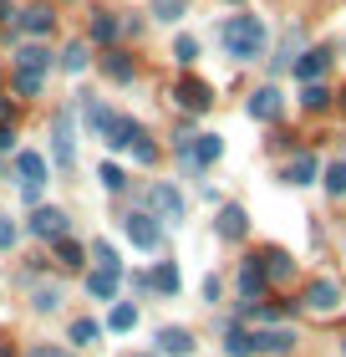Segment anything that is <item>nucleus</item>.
<instances>
[{
  "label": "nucleus",
  "instance_id": "4be33fe9",
  "mask_svg": "<svg viewBox=\"0 0 346 357\" xmlns=\"http://www.w3.org/2000/svg\"><path fill=\"white\" fill-rule=\"evenodd\" d=\"M138 133H143V128H138L133 118H118V112H112V128H107V143H112V149H133Z\"/></svg>",
  "mask_w": 346,
  "mask_h": 357
},
{
  "label": "nucleus",
  "instance_id": "b1692460",
  "mask_svg": "<svg viewBox=\"0 0 346 357\" xmlns=\"http://www.w3.org/2000/svg\"><path fill=\"white\" fill-rule=\"evenodd\" d=\"M102 72L112 77V82H133V61H127V52H107L102 56Z\"/></svg>",
  "mask_w": 346,
  "mask_h": 357
},
{
  "label": "nucleus",
  "instance_id": "7ed1b4c3",
  "mask_svg": "<svg viewBox=\"0 0 346 357\" xmlns=\"http://www.w3.org/2000/svg\"><path fill=\"white\" fill-rule=\"evenodd\" d=\"M52 158H56V169H72V164H77V138H72V107H61V112H56V123H52Z\"/></svg>",
  "mask_w": 346,
  "mask_h": 357
},
{
  "label": "nucleus",
  "instance_id": "49530a36",
  "mask_svg": "<svg viewBox=\"0 0 346 357\" xmlns=\"http://www.w3.org/2000/svg\"><path fill=\"white\" fill-rule=\"evenodd\" d=\"M341 357H346V337H341Z\"/></svg>",
  "mask_w": 346,
  "mask_h": 357
},
{
  "label": "nucleus",
  "instance_id": "de8ad7c7",
  "mask_svg": "<svg viewBox=\"0 0 346 357\" xmlns=\"http://www.w3.org/2000/svg\"><path fill=\"white\" fill-rule=\"evenodd\" d=\"M133 357H153V352H133Z\"/></svg>",
  "mask_w": 346,
  "mask_h": 357
},
{
  "label": "nucleus",
  "instance_id": "423d86ee",
  "mask_svg": "<svg viewBox=\"0 0 346 357\" xmlns=\"http://www.w3.org/2000/svg\"><path fill=\"white\" fill-rule=\"evenodd\" d=\"M173 102L184 107V112H209L214 87H209V82H199V77H184V82H173Z\"/></svg>",
  "mask_w": 346,
  "mask_h": 357
},
{
  "label": "nucleus",
  "instance_id": "ea45409f",
  "mask_svg": "<svg viewBox=\"0 0 346 357\" xmlns=\"http://www.w3.org/2000/svg\"><path fill=\"white\" fill-rule=\"evenodd\" d=\"M295 41H301V36H295V26H290V36H285V46H280V56L270 61L275 72H280V67H290V52H295Z\"/></svg>",
  "mask_w": 346,
  "mask_h": 357
},
{
  "label": "nucleus",
  "instance_id": "c85d7f7f",
  "mask_svg": "<svg viewBox=\"0 0 346 357\" xmlns=\"http://www.w3.org/2000/svg\"><path fill=\"white\" fill-rule=\"evenodd\" d=\"M301 102H306L310 112H326V107H331V92H326L321 82H306V92H301Z\"/></svg>",
  "mask_w": 346,
  "mask_h": 357
},
{
  "label": "nucleus",
  "instance_id": "9d476101",
  "mask_svg": "<svg viewBox=\"0 0 346 357\" xmlns=\"http://www.w3.org/2000/svg\"><path fill=\"white\" fill-rule=\"evenodd\" d=\"M250 342H255V352H270V357H280V352H290L295 347V332L290 327H265V332H250Z\"/></svg>",
  "mask_w": 346,
  "mask_h": 357
},
{
  "label": "nucleus",
  "instance_id": "4c0bfd02",
  "mask_svg": "<svg viewBox=\"0 0 346 357\" xmlns=\"http://www.w3.org/2000/svg\"><path fill=\"white\" fill-rule=\"evenodd\" d=\"M173 56H178V61L189 67V61L199 56V46H194V36H178V41H173Z\"/></svg>",
  "mask_w": 346,
  "mask_h": 357
},
{
  "label": "nucleus",
  "instance_id": "72a5a7b5",
  "mask_svg": "<svg viewBox=\"0 0 346 357\" xmlns=\"http://www.w3.org/2000/svg\"><path fill=\"white\" fill-rule=\"evenodd\" d=\"M92 255H97V271H118V250H112L107 240H97V245H92Z\"/></svg>",
  "mask_w": 346,
  "mask_h": 357
},
{
  "label": "nucleus",
  "instance_id": "c03bdc74",
  "mask_svg": "<svg viewBox=\"0 0 346 357\" xmlns=\"http://www.w3.org/2000/svg\"><path fill=\"white\" fill-rule=\"evenodd\" d=\"M0 123H10V97H0Z\"/></svg>",
  "mask_w": 346,
  "mask_h": 357
},
{
  "label": "nucleus",
  "instance_id": "6e6552de",
  "mask_svg": "<svg viewBox=\"0 0 346 357\" xmlns=\"http://www.w3.org/2000/svg\"><path fill=\"white\" fill-rule=\"evenodd\" d=\"M326 67H331V46H310V52H301L295 56V82H321L326 77Z\"/></svg>",
  "mask_w": 346,
  "mask_h": 357
},
{
  "label": "nucleus",
  "instance_id": "9b49d317",
  "mask_svg": "<svg viewBox=\"0 0 346 357\" xmlns=\"http://www.w3.org/2000/svg\"><path fill=\"white\" fill-rule=\"evenodd\" d=\"M31 235L36 240H67V215L61 209H36L31 215Z\"/></svg>",
  "mask_w": 346,
  "mask_h": 357
},
{
  "label": "nucleus",
  "instance_id": "bb28decb",
  "mask_svg": "<svg viewBox=\"0 0 346 357\" xmlns=\"http://www.w3.org/2000/svg\"><path fill=\"white\" fill-rule=\"evenodd\" d=\"M133 321H138V306L118 301V306H112V317H107V327H112V332H133Z\"/></svg>",
  "mask_w": 346,
  "mask_h": 357
},
{
  "label": "nucleus",
  "instance_id": "79ce46f5",
  "mask_svg": "<svg viewBox=\"0 0 346 357\" xmlns=\"http://www.w3.org/2000/svg\"><path fill=\"white\" fill-rule=\"evenodd\" d=\"M0 153H10V123H0Z\"/></svg>",
  "mask_w": 346,
  "mask_h": 357
},
{
  "label": "nucleus",
  "instance_id": "0eeeda50",
  "mask_svg": "<svg viewBox=\"0 0 346 357\" xmlns=\"http://www.w3.org/2000/svg\"><path fill=\"white\" fill-rule=\"evenodd\" d=\"M301 301H306L316 317H326V312H336V306H341V286L331 281V275H316V281L306 286V296H301Z\"/></svg>",
  "mask_w": 346,
  "mask_h": 357
},
{
  "label": "nucleus",
  "instance_id": "f704fd0d",
  "mask_svg": "<svg viewBox=\"0 0 346 357\" xmlns=\"http://www.w3.org/2000/svg\"><path fill=\"white\" fill-rule=\"evenodd\" d=\"M56 301H61V291H56V286H41L36 296H31V306H36V312H56Z\"/></svg>",
  "mask_w": 346,
  "mask_h": 357
},
{
  "label": "nucleus",
  "instance_id": "5701e85b",
  "mask_svg": "<svg viewBox=\"0 0 346 357\" xmlns=\"http://www.w3.org/2000/svg\"><path fill=\"white\" fill-rule=\"evenodd\" d=\"M81 118H87L92 138H107V128H112V112H107L102 102H81Z\"/></svg>",
  "mask_w": 346,
  "mask_h": 357
},
{
  "label": "nucleus",
  "instance_id": "aec40b11",
  "mask_svg": "<svg viewBox=\"0 0 346 357\" xmlns=\"http://www.w3.org/2000/svg\"><path fill=\"white\" fill-rule=\"evenodd\" d=\"M87 296L92 301H112L118 296V271H92L87 275Z\"/></svg>",
  "mask_w": 346,
  "mask_h": 357
},
{
  "label": "nucleus",
  "instance_id": "37998d69",
  "mask_svg": "<svg viewBox=\"0 0 346 357\" xmlns=\"http://www.w3.org/2000/svg\"><path fill=\"white\" fill-rule=\"evenodd\" d=\"M0 21H6V26L15 21V10H10V0H0Z\"/></svg>",
  "mask_w": 346,
  "mask_h": 357
},
{
  "label": "nucleus",
  "instance_id": "6ab92c4d",
  "mask_svg": "<svg viewBox=\"0 0 346 357\" xmlns=\"http://www.w3.org/2000/svg\"><path fill=\"white\" fill-rule=\"evenodd\" d=\"M52 6H31V10H21V31H31V36H52Z\"/></svg>",
  "mask_w": 346,
  "mask_h": 357
},
{
  "label": "nucleus",
  "instance_id": "58836bf2",
  "mask_svg": "<svg viewBox=\"0 0 346 357\" xmlns=\"http://www.w3.org/2000/svg\"><path fill=\"white\" fill-rule=\"evenodd\" d=\"M133 158H138V164H153V158H158V149H153V143H148L143 133L133 138Z\"/></svg>",
  "mask_w": 346,
  "mask_h": 357
},
{
  "label": "nucleus",
  "instance_id": "473e14b6",
  "mask_svg": "<svg viewBox=\"0 0 346 357\" xmlns=\"http://www.w3.org/2000/svg\"><path fill=\"white\" fill-rule=\"evenodd\" d=\"M148 10H153L158 21H178V15H184V0H148Z\"/></svg>",
  "mask_w": 346,
  "mask_h": 357
},
{
  "label": "nucleus",
  "instance_id": "a211bd4d",
  "mask_svg": "<svg viewBox=\"0 0 346 357\" xmlns=\"http://www.w3.org/2000/svg\"><path fill=\"white\" fill-rule=\"evenodd\" d=\"M280 178H285V184H295V189H306L310 178H316V158H310V153H295L290 164H285V174H280Z\"/></svg>",
  "mask_w": 346,
  "mask_h": 357
},
{
  "label": "nucleus",
  "instance_id": "a18cd8bd",
  "mask_svg": "<svg viewBox=\"0 0 346 357\" xmlns=\"http://www.w3.org/2000/svg\"><path fill=\"white\" fill-rule=\"evenodd\" d=\"M0 357H10V347H6V342H0Z\"/></svg>",
  "mask_w": 346,
  "mask_h": 357
},
{
  "label": "nucleus",
  "instance_id": "e433bc0d",
  "mask_svg": "<svg viewBox=\"0 0 346 357\" xmlns=\"http://www.w3.org/2000/svg\"><path fill=\"white\" fill-rule=\"evenodd\" d=\"M15 92H21V97H36V92H41V77H36V72H15Z\"/></svg>",
  "mask_w": 346,
  "mask_h": 357
},
{
  "label": "nucleus",
  "instance_id": "393cba45",
  "mask_svg": "<svg viewBox=\"0 0 346 357\" xmlns=\"http://www.w3.org/2000/svg\"><path fill=\"white\" fill-rule=\"evenodd\" d=\"M87 36H92L97 46H112V36H118V21H112L107 10H97V15H92V26H87Z\"/></svg>",
  "mask_w": 346,
  "mask_h": 357
},
{
  "label": "nucleus",
  "instance_id": "f257e3e1",
  "mask_svg": "<svg viewBox=\"0 0 346 357\" xmlns=\"http://www.w3.org/2000/svg\"><path fill=\"white\" fill-rule=\"evenodd\" d=\"M219 41L235 61H255V56H265V21L260 15H229L219 26Z\"/></svg>",
  "mask_w": 346,
  "mask_h": 357
},
{
  "label": "nucleus",
  "instance_id": "1a4fd4ad",
  "mask_svg": "<svg viewBox=\"0 0 346 357\" xmlns=\"http://www.w3.org/2000/svg\"><path fill=\"white\" fill-rule=\"evenodd\" d=\"M244 112L260 123H275L280 112H285V97H280V87H255L250 92V102H244Z\"/></svg>",
  "mask_w": 346,
  "mask_h": 357
},
{
  "label": "nucleus",
  "instance_id": "f03ea898",
  "mask_svg": "<svg viewBox=\"0 0 346 357\" xmlns=\"http://www.w3.org/2000/svg\"><path fill=\"white\" fill-rule=\"evenodd\" d=\"M123 235L133 240L138 250H158L163 245V225L148 215V209H127V215H123Z\"/></svg>",
  "mask_w": 346,
  "mask_h": 357
},
{
  "label": "nucleus",
  "instance_id": "a19ab883",
  "mask_svg": "<svg viewBox=\"0 0 346 357\" xmlns=\"http://www.w3.org/2000/svg\"><path fill=\"white\" fill-rule=\"evenodd\" d=\"M10 245H15V225L0 215V250H10Z\"/></svg>",
  "mask_w": 346,
  "mask_h": 357
},
{
  "label": "nucleus",
  "instance_id": "f8f14e48",
  "mask_svg": "<svg viewBox=\"0 0 346 357\" xmlns=\"http://www.w3.org/2000/svg\"><path fill=\"white\" fill-rule=\"evenodd\" d=\"M244 230H250V225H244V209H239V204H224L219 215H214V235L229 240V245H235V240H244Z\"/></svg>",
  "mask_w": 346,
  "mask_h": 357
},
{
  "label": "nucleus",
  "instance_id": "c756f323",
  "mask_svg": "<svg viewBox=\"0 0 346 357\" xmlns=\"http://www.w3.org/2000/svg\"><path fill=\"white\" fill-rule=\"evenodd\" d=\"M224 352H229V357H250V352H255V342H250V332H244V327H235V332L224 337Z\"/></svg>",
  "mask_w": 346,
  "mask_h": 357
},
{
  "label": "nucleus",
  "instance_id": "c9c22d12",
  "mask_svg": "<svg viewBox=\"0 0 346 357\" xmlns=\"http://www.w3.org/2000/svg\"><path fill=\"white\" fill-rule=\"evenodd\" d=\"M97 178H102V189H112V194H118V189L127 184V178H123V169H118V164H102V169H97Z\"/></svg>",
  "mask_w": 346,
  "mask_h": 357
},
{
  "label": "nucleus",
  "instance_id": "cd10ccee",
  "mask_svg": "<svg viewBox=\"0 0 346 357\" xmlns=\"http://www.w3.org/2000/svg\"><path fill=\"white\" fill-rule=\"evenodd\" d=\"M148 281H153L163 296H178V266H158L153 275H148Z\"/></svg>",
  "mask_w": 346,
  "mask_h": 357
},
{
  "label": "nucleus",
  "instance_id": "a878e982",
  "mask_svg": "<svg viewBox=\"0 0 346 357\" xmlns=\"http://www.w3.org/2000/svg\"><path fill=\"white\" fill-rule=\"evenodd\" d=\"M321 184H326V194H331V199H341V194H346V158L326 164V178H321Z\"/></svg>",
  "mask_w": 346,
  "mask_h": 357
},
{
  "label": "nucleus",
  "instance_id": "dca6fc26",
  "mask_svg": "<svg viewBox=\"0 0 346 357\" xmlns=\"http://www.w3.org/2000/svg\"><path fill=\"white\" fill-rule=\"evenodd\" d=\"M260 271H265L270 275V281H290V275H295V261H290V255L285 250H265V255H260Z\"/></svg>",
  "mask_w": 346,
  "mask_h": 357
},
{
  "label": "nucleus",
  "instance_id": "20e7f679",
  "mask_svg": "<svg viewBox=\"0 0 346 357\" xmlns=\"http://www.w3.org/2000/svg\"><path fill=\"white\" fill-rule=\"evenodd\" d=\"M15 178H21V194H26V199H36V194H41V184H46V158L41 153H15Z\"/></svg>",
  "mask_w": 346,
  "mask_h": 357
},
{
  "label": "nucleus",
  "instance_id": "2f4dec72",
  "mask_svg": "<svg viewBox=\"0 0 346 357\" xmlns=\"http://www.w3.org/2000/svg\"><path fill=\"white\" fill-rule=\"evenodd\" d=\"M61 67H67V72H81V67H87V41H72L67 52H61Z\"/></svg>",
  "mask_w": 346,
  "mask_h": 357
},
{
  "label": "nucleus",
  "instance_id": "2eb2a0df",
  "mask_svg": "<svg viewBox=\"0 0 346 357\" xmlns=\"http://www.w3.org/2000/svg\"><path fill=\"white\" fill-rule=\"evenodd\" d=\"M224 153V138L219 133H194V149H189V164H199V169H209L214 158Z\"/></svg>",
  "mask_w": 346,
  "mask_h": 357
},
{
  "label": "nucleus",
  "instance_id": "7c9ffc66",
  "mask_svg": "<svg viewBox=\"0 0 346 357\" xmlns=\"http://www.w3.org/2000/svg\"><path fill=\"white\" fill-rule=\"evenodd\" d=\"M81 255H87V250H81L77 240H56V261L67 266V271H77V266H81Z\"/></svg>",
  "mask_w": 346,
  "mask_h": 357
},
{
  "label": "nucleus",
  "instance_id": "4468645a",
  "mask_svg": "<svg viewBox=\"0 0 346 357\" xmlns=\"http://www.w3.org/2000/svg\"><path fill=\"white\" fill-rule=\"evenodd\" d=\"M158 352L189 357V352H194V332H189V327H158Z\"/></svg>",
  "mask_w": 346,
  "mask_h": 357
},
{
  "label": "nucleus",
  "instance_id": "412c9836",
  "mask_svg": "<svg viewBox=\"0 0 346 357\" xmlns=\"http://www.w3.org/2000/svg\"><path fill=\"white\" fill-rule=\"evenodd\" d=\"M67 337H72V347H97V342H102V321H92V317H77Z\"/></svg>",
  "mask_w": 346,
  "mask_h": 357
},
{
  "label": "nucleus",
  "instance_id": "39448f33",
  "mask_svg": "<svg viewBox=\"0 0 346 357\" xmlns=\"http://www.w3.org/2000/svg\"><path fill=\"white\" fill-rule=\"evenodd\" d=\"M148 215L153 220H184V194L173 184H153L148 189Z\"/></svg>",
  "mask_w": 346,
  "mask_h": 357
},
{
  "label": "nucleus",
  "instance_id": "f3484780",
  "mask_svg": "<svg viewBox=\"0 0 346 357\" xmlns=\"http://www.w3.org/2000/svg\"><path fill=\"white\" fill-rule=\"evenodd\" d=\"M46 67H52V52H46V46H36V41H31V46H21V52H15V72H46Z\"/></svg>",
  "mask_w": 346,
  "mask_h": 357
},
{
  "label": "nucleus",
  "instance_id": "ddd939ff",
  "mask_svg": "<svg viewBox=\"0 0 346 357\" xmlns=\"http://www.w3.org/2000/svg\"><path fill=\"white\" fill-rule=\"evenodd\" d=\"M265 286H270V275L260 271V261H244L239 266V301H260V296H265Z\"/></svg>",
  "mask_w": 346,
  "mask_h": 357
}]
</instances>
